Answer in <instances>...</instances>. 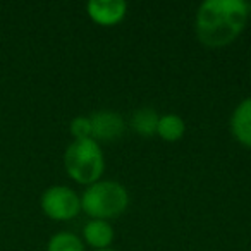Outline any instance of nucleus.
Listing matches in <instances>:
<instances>
[{"mask_svg":"<svg viewBox=\"0 0 251 251\" xmlns=\"http://www.w3.org/2000/svg\"><path fill=\"white\" fill-rule=\"evenodd\" d=\"M250 14L244 0H205L195 14V36L208 49L229 47L246 29Z\"/></svg>","mask_w":251,"mask_h":251,"instance_id":"nucleus-1","label":"nucleus"},{"mask_svg":"<svg viewBox=\"0 0 251 251\" xmlns=\"http://www.w3.org/2000/svg\"><path fill=\"white\" fill-rule=\"evenodd\" d=\"M129 191L121 182L112 179H100L86 186L81 195V212L90 219L114 220L129 208Z\"/></svg>","mask_w":251,"mask_h":251,"instance_id":"nucleus-2","label":"nucleus"},{"mask_svg":"<svg viewBox=\"0 0 251 251\" xmlns=\"http://www.w3.org/2000/svg\"><path fill=\"white\" fill-rule=\"evenodd\" d=\"M64 169L74 182L90 186L103 179L105 157L101 145L95 140L71 141L64 151Z\"/></svg>","mask_w":251,"mask_h":251,"instance_id":"nucleus-3","label":"nucleus"},{"mask_svg":"<svg viewBox=\"0 0 251 251\" xmlns=\"http://www.w3.org/2000/svg\"><path fill=\"white\" fill-rule=\"evenodd\" d=\"M40 208L50 220L69 222L81 213V196L69 186H50L42 193Z\"/></svg>","mask_w":251,"mask_h":251,"instance_id":"nucleus-4","label":"nucleus"},{"mask_svg":"<svg viewBox=\"0 0 251 251\" xmlns=\"http://www.w3.org/2000/svg\"><path fill=\"white\" fill-rule=\"evenodd\" d=\"M91 121V140L97 143H112L122 138L126 133V119L115 110H97L90 115Z\"/></svg>","mask_w":251,"mask_h":251,"instance_id":"nucleus-5","label":"nucleus"},{"mask_svg":"<svg viewBox=\"0 0 251 251\" xmlns=\"http://www.w3.org/2000/svg\"><path fill=\"white\" fill-rule=\"evenodd\" d=\"M86 14L97 26L112 28L121 25L127 16V4L124 0H90Z\"/></svg>","mask_w":251,"mask_h":251,"instance_id":"nucleus-6","label":"nucleus"},{"mask_svg":"<svg viewBox=\"0 0 251 251\" xmlns=\"http://www.w3.org/2000/svg\"><path fill=\"white\" fill-rule=\"evenodd\" d=\"M81 239H83L84 246L91 248V251L107 250V248H112V244H114L115 229L108 220L90 219L83 226Z\"/></svg>","mask_w":251,"mask_h":251,"instance_id":"nucleus-7","label":"nucleus"},{"mask_svg":"<svg viewBox=\"0 0 251 251\" xmlns=\"http://www.w3.org/2000/svg\"><path fill=\"white\" fill-rule=\"evenodd\" d=\"M230 134L244 148L251 150V97H246L236 105L230 114Z\"/></svg>","mask_w":251,"mask_h":251,"instance_id":"nucleus-8","label":"nucleus"},{"mask_svg":"<svg viewBox=\"0 0 251 251\" xmlns=\"http://www.w3.org/2000/svg\"><path fill=\"white\" fill-rule=\"evenodd\" d=\"M158 119H160V114L153 107H140L131 115L129 126L138 136L153 138L157 134Z\"/></svg>","mask_w":251,"mask_h":251,"instance_id":"nucleus-9","label":"nucleus"},{"mask_svg":"<svg viewBox=\"0 0 251 251\" xmlns=\"http://www.w3.org/2000/svg\"><path fill=\"white\" fill-rule=\"evenodd\" d=\"M186 133V122L181 115L177 114H162L158 119L157 126V136L162 141L167 143H176V141L182 140Z\"/></svg>","mask_w":251,"mask_h":251,"instance_id":"nucleus-10","label":"nucleus"},{"mask_svg":"<svg viewBox=\"0 0 251 251\" xmlns=\"http://www.w3.org/2000/svg\"><path fill=\"white\" fill-rule=\"evenodd\" d=\"M47 251H86L83 239L71 230L55 232L47 243Z\"/></svg>","mask_w":251,"mask_h":251,"instance_id":"nucleus-11","label":"nucleus"},{"mask_svg":"<svg viewBox=\"0 0 251 251\" xmlns=\"http://www.w3.org/2000/svg\"><path fill=\"white\" fill-rule=\"evenodd\" d=\"M69 134L73 141L91 140V121L90 115H77L69 122Z\"/></svg>","mask_w":251,"mask_h":251,"instance_id":"nucleus-12","label":"nucleus"},{"mask_svg":"<svg viewBox=\"0 0 251 251\" xmlns=\"http://www.w3.org/2000/svg\"><path fill=\"white\" fill-rule=\"evenodd\" d=\"M248 14H250V19H251V2H248Z\"/></svg>","mask_w":251,"mask_h":251,"instance_id":"nucleus-13","label":"nucleus"},{"mask_svg":"<svg viewBox=\"0 0 251 251\" xmlns=\"http://www.w3.org/2000/svg\"><path fill=\"white\" fill-rule=\"evenodd\" d=\"M97 251H117V250H114V248H107V250H97Z\"/></svg>","mask_w":251,"mask_h":251,"instance_id":"nucleus-14","label":"nucleus"},{"mask_svg":"<svg viewBox=\"0 0 251 251\" xmlns=\"http://www.w3.org/2000/svg\"><path fill=\"white\" fill-rule=\"evenodd\" d=\"M250 76H251V69H250Z\"/></svg>","mask_w":251,"mask_h":251,"instance_id":"nucleus-15","label":"nucleus"}]
</instances>
